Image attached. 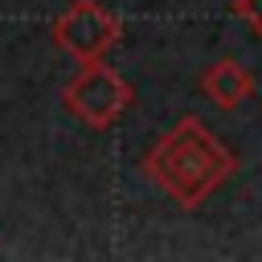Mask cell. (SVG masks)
Wrapping results in <instances>:
<instances>
[{
	"instance_id": "obj_1",
	"label": "cell",
	"mask_w": 262,
	"mask_h": 262,
	"mask_svg": "<svg viewBox=\"0 0 262 262\" xmlns=\"http://www.w3.org/2000/svg\"><path fill=\"white\" fill-rule=\"evenodd\" d=\"M139 168L176 209L196 213L237 172V156L205 127V119L184 115L151 143Z\"/></svg>"
},
{
	"instance_id": "obj_2",
	"label": "cell",
	"mask_w": 262,
	"mask_h": 262,
	"mask_svg": "<svg viewBox=\"0 0 262 262\" xmlns=\"http://www.w3.org/2000/svg\"><path fill=\"white\" fill-rule=\"evenodd\" d=\"M61 102H66V111L78 115L86 127L106 131V127H115V123L123 119V111L135 102V90H131V82H127L119 70H111V66L98 57V61H82V70L61 86Z\"/></svg>"
},
{
	"instance_id": "obj_3",
	"label": "cell",
	"mask_w": 262,
	"mask_h": 262,
	"mask_svg": "<svg viewBox=\"0 0 262 262\" xmlns=\"http://www.w3.org/2000/svg\"><path fill=\"white\" fill-rule=\"evenodd\" d=\"M123 37V20L98 4V0H74L66 12L53 16V41L78 61H98L106 57Z\"/></svg>"
},
{
	"instance_id": "obj_4",
	"label": "cell",
	"mask_w": 262,
	"mask_h": 262,
	"mask_svg": "<svg viewBox=\"0 0 262 262\" xmlns=\"http://www.w3.org/2000/svg\"><path fill=\"white\" fill-rule=\"evenodd\" d=\"M201 90H205V98L217 102L221 111H233V106H242V102L254 94V74H250L237 57H217L213 66H205Z\"/></svg>"
},
{
	"instance_id": "obj_5",
	"label": "cell",
	"mask_w": 262,
	"mask_h": 262,
	"mask_svg": "<svg viewBox=\"0 0 262 262\" xmlns=\"http://www.w3.org/2000/svg\"><path fill=\"white\" fill-rule=\"evenodd\" d=\"M233 12H237L254 33H262V0H233Z\"/></svg>"
}]
</instances>
